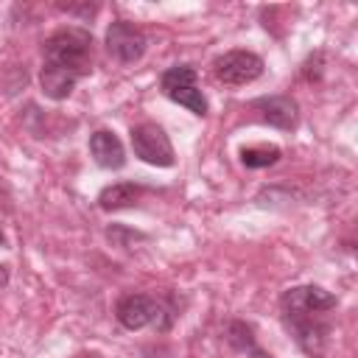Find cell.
Wrapping results in <instances>:
<instances>
[{"mask_svg": "<svg viewBox=\"0 0 358 358\" xmlns=\"http://www.w3.org/2000/svg\"><path fill=\"white\" fill-rule=\"evenodd\" d=\"M45 64L62 67L76 78L92 70V36L84 28L67 25L45 39Z\"/></svg>", "mask_w": 358, "mask_h": 358, "instance_id": "1", "label": "cell"}, {"mask_svg": "<svg viewBox=\"0 0 358 358\" xmlns=\"http://www.w3.org/2000/svg\"><path fill=\"white\" fill-rule=\"evenodd\" d=\"M159 87L173 103H182L196 115H207V98L196 84V70L193 67L176 64V67L165 70L162 78H159Z\"/></svg>", "mask_w": 358, "mask_h": 358, "instance_id": "2", "label": "cell"}, {"mask_svg": "<svg viewBox=\"0 0 358 358\" xmlns=\"http://www.w3.org/2000/svg\"><path fill=\"white\" fill-rule=\"evenodd\" d=\"M213 76L229 87L252 84L255 78L263 76V59L252 50H227L213 62Z\"/></svg>", "mask_w": 358, "mask_h": 358, "instance_id": "3", "label": "cell"}, {"mask_svg": "<svg viewBox=\"0 0 358 358\" xmlns=\"http://www.w3.org/2000/svg\"><path fill=\"white\" fill-rule=\"evenodd\" d=\"M131 148L134 154L157 168H171L173 165V145L168 140V134L162 131V126L157 123H140L131 129Z\"/></svg>", "mask_w": 358, "mask_h": 358, "instance_id": "4", "label": "cell"}, {"mask_svg": "<svg viewBox=\"0 0 358 358\" xmlns=\"http://www.w3.org/2000/svg\"><path fill=\"white\" fill-rule=\"evenodd\" d=\"M336 308V296L319 285H299L282 294V313L285 319L294 316H324Z\"/></svg>", "mask_w": 358, "mask_h": 358, "instance_id": "5", "label": "cell"}, {"mask_svg": "<svg viewBox=\"0 0 358 358\" xmlns=\"http://www.w3.org/2000/svg\"><path fill=\"white\" fill-rule=\"evenodd\" d=\"M106 50L117 62L131 64L145 53V34L137 25H131L129 20H115L106 28Z\"/></svg>", "mask_w": 358, "mask_h": 358, "instance_id": "6", "label": "cell"}, {"mask_svg": "<svg viewBox=\"0 0 358 358\" xmlns=\"http://www.w3.org/2000/svg\"><path fill=\"white\" fill-rule=\"evenodd\" d=\"M162 313H165L162 305H159L157 299L145 296V294H126V296L117 302V319H120V324L129 327V330H140V327H145V324H162V327H165Z\"/></svg>", "mask_w": 358, "mask_h": 358, "instance_id": "7", "label": "cell"}, {"mask_svg": "<svg viewBox=\"0 0 358 358\" xmlns=\"http://www.w3.org/2000/svg\"><path fill=\"white\" fill-rule=\"evenodd\" d=\"M288 324L294 327L296 344L308 355H313V358L324 355L327 341H330V324L322 316H294V319H288Z\"/></svg>", "mask_w": 358, "mask_h": 358, "instance_id": "8", "label": "cell"}, {"mask_svg": "<svg viewBox=\"0 0 358 358\" xmlns=\"http://www.w3.org/2000/svg\"><path fill=\"white\" fill-rule=\"evenodd\" d=\"M252 109L260 112V117L277 129H294L296 126V101L288 95H271L252 101Z\"/></svg>", "mask_w": 358, "mask_h": 358, "instance_id": "9", "label": "cell"}, {"mask_svg": "<svg viewBox=\"0 0 358 358\" xmlns=\"http://www.w3.org/2000/svg\"><path fill=\"white\" fill-rule=\"evenodd\" d=\"M90 154H92V159L101 168H123V162H126L123 143L117 140V134H112L106 129L92 131V137H90Z\"/></svg>", "mask_w": 358, "mask_h": 358, "instance_id": "10", "label": "cell"}, {"mask_svg": "<svg viewBox=\"0 0 358 358\" xmlns=\"http://www.w3.org/2000/svg\"><path fill=\"white\" fill-rule=\"evenodd\" d=\"M143 193H145V187H140L134 182H115L98 193V204H101V210H123V207H131Z\"/></svg>", "mask_w": 358, "mask_h": 358, "instance_id": "11", "label": "cell"}, {"mask_svg": "<svg viewBox=\"0 0 358 358\" xmlns=\"http://www.w3.org/2000/svg\"><path fill=\"white\" fill-rule=\"evenodd\" d=\"M76 81H78V78H76L73 73H67V70H62V67H53V64H45L42 73H39L42 92H45L48 98H53V101H64V98L73 92Z\"/></svg>", "mask_w": 358, "mask_h": 358, "instance_id": "12", "label": "cell"}, {"mask_svg": "<svg viewBox=\"0 0 358 358\" xmlns=\"http://www.w3.org/2000/svg\"><path fill=\"white\" fill-rule=\"evenodd\" d=\"M280 159V148L277 145H255V148H243L241 151V162L246 168H266L274 165Z\"/></svg>", "mask_w": 358, "mask_h": 358, "instance_id": "13", "label": "cell"}, {"mask_svg": "<svg viewBox=\"0 0 358 358\" xmlns=\"http://www.w3.org/2000/svg\"><path fill=\"white\" fill-rule=\"evenodd\" d=\"M8 282V271H6V266H0V288Z\"/></svg>", "mask_w": 358, "mask_h": 358, "instance_id": "14", "label": "cell"}, {"mask_svg": "<svg viewBox=\"0 0 358 358\" xmlns=\"http://www.w3.org/2000/svg\"><path fill=\"white\" fill-rule=\"evenodd\" d=\"M0 243H3V235H0Z\"/></svg>", "mask_w": 358, "mask_h": 358, "instance_id": "15", "label": "cell"}]
</instances>
